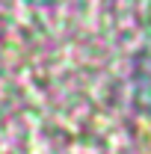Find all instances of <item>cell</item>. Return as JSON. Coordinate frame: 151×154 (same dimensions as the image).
<instances>
[{"label":"cell","instance_id":"obj_1","mask_svg":"<svg viewBox=\"0 0 151 154\" xmlns=\"http://www.w3.org/2000/svg\"><path fill=\"white\" fill-rule=\"evenodd\" d=\"M30 3H54V0H30Z\"/></svg>","mask_w":151,"mask_h":154}]
</instances>
